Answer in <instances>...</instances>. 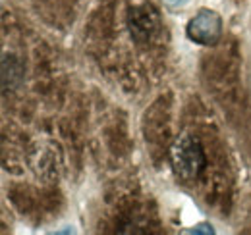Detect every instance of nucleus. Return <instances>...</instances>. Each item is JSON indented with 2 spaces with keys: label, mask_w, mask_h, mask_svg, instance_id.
I'll use <instances>...</instances> for the list:
<instances>
[{
  "label": "nucleus",
  "mask_w": 251,
  "mask_h": 235,
  "mask_svg": "<svg viewBox=\"0 0 251 235\" xmlns=\"http://www.w3.org/2000/svg\"><path fill=\"white\" fill-rule=\"evenodd\" d=\"M188 234H205V235H211V234H215V230H213V226H211V224H197V226H193V230H189Z\"/></svg>",
  "instance_id": "nucleus-3"
},
{
  "label": "nucleus",
  "mask_w": 251,
  "mask_h": 235,
  "mask_svg": "<svg viewBox=\"0 0 251 235\" xmlns=\"http://www.w3.org/2000/svg\"><path fill=\"white\" fill-rule=\"evenodd\" d=\"M172 158V168L174 174L184 179L186 183L195 181L201 176V172L205 170V152L199 143V139H195L193 135L184 133L172 147L170 152Z\"/></svg>",
  "instance_id": "nucleus-1"
},
{
  "label": "nucleus",
  "mask_w": 251,
  "mask_h": 235,
  "mask_svg": "<svg viewBox=\"0 0 251 235\" xmlns=\"http://www.w3.org/2000/svg\"><path fill=\"white\" fill-rule=\"evenodd\" d=\"M186 35H188L189 41H193L197 45L213 47L222 37V18L215 10L203 8L188 22Z\"/></svg>",
  "instance_id": "nucleus-2"
},
{
  "label": "nucleus",
  "mask_w": 251,
  "mask_h": 235,
  "mask_svg": "<svg viewBox=\"0 0 251 235\" xmlns=\"http://www.w3.org/2000/svg\"><path fill=\"white\" fill-rule=\"evenodd\" d=\"M166 6H172V8H180V6H184V4H188L189 0H162Z\"/></svg>",
  "instance_id": "nucleus-4"
}]
</instances>
